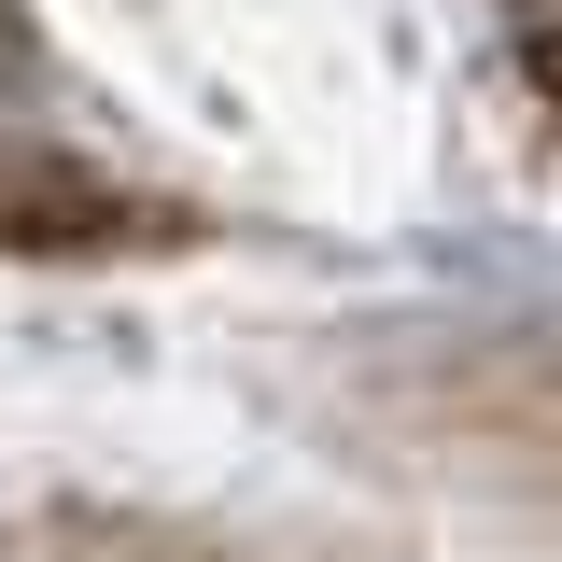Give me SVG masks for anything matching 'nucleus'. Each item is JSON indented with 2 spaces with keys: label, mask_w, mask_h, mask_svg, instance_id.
Wrapping results in <instances>:
<instances>
[{
  "label": "nucleus",
  "mask_w": 562,
  "mask_h": 562,
  "mask_svg": "<svg viewBox=\"0 0 562 562\" xmlns=\"http://www.w3.org/2000/svg\"><path fill=\"white\" fill-rule=\"evenodd\" d=\"M99 225H127L99 183H70L43 155H0V239H99Z\"/></svg>",
  "instance_id": "f257e3e1"
}]
</instances>
